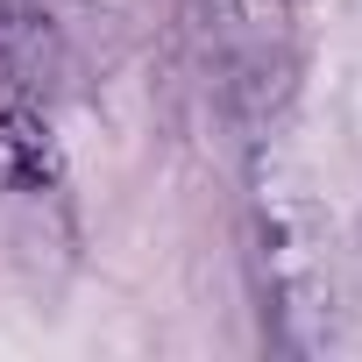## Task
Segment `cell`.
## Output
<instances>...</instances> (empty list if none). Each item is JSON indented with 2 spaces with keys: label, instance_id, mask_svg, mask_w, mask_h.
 Wrapping results in <instances>:
<instances>
[{
  "label": "cell",
  "instance_id": "cell-2",
  "mask_svg": "<svg viewBox=\"0 0 362 362\" xmlns=\"http://www.w3.org/2000/svg\"><path fill=\"white\" fill-rule=\"evenodd\" d=\"M57 64V29L43 0H0V100H29Z\"/></svg>",
  "mask_w": 362,
  "mask_h": 362
},
{
  "label": "cell",
  "instance_id": "cell-1",
  "mask_svg": "<svg viewBox=\"0 0 362 362\" xmlns=\"http://www.w3.org/2000/svg\"><path fill=\"white\" fill-rule=\"evenodd\" d=\"M64 185V156L50 121L29 100H0V192H57Z\"/></svg>",
  "mask_w": 362,
  "mask_h": 362
}]
</instances>
